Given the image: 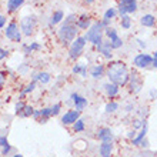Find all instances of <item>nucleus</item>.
Returning <instances> with one entry per match:
<instances>
[{
	"instance_id": "obj_1",
	"label": "nucleus",
	"mask_w": 157,
	"mask_h": 157,
	"mask_svg": "<svg viewBox=\"0 0 157 157\" xmlns=\"http://www.w3.org/2000/svg\"><path fill=\"white\" fill-rule=\"evenodd\" d=\"M106 75L109 77V82L114 83L119 87L126 86L128 83V78H130V73H128V69L126 66L124 62H110L106 67Z\"/></svg>"
},
{
	"instance_id": "obj_2",
	"label": "nucleus",
	"mask_w": 157,
	"mask_h": 157,
	"mask_svg": "<svg viewBox=\"0 0 157 157\" xmlns=\"http://www.w3.org/2000/svg\"><path fill=\"white\" fill-rule=\"evenodd\" d=\"M104 27L103 23H101V20L100 21H96V23H93L91 25V27L86 32V34H84V37H86L87 41H90V43H93L94 46H99L101 41H103V33H104Z\"/></svg>"
},
{
	"instance_id": "obj_3",
	"label": "nucleus",
	"mask_w": 157,
	"mask_h": 157,
	"mask_svg": "<svg viewBox=\"0 0 157 157\" xmlns=\"http://www.w3.org/2000/svg\"><path fill=\"white\" fill-rule=\"evenodd\" d=\"M77 33L78 29L76 25H64V23L57 32L59 39L64 46H67L69 43H73L76 40V37H77Z\"/></svg>"
},
{
	"instance_id": "obj_4",
	"label": "nucleus",
	"mask_w": 157,
	"mask_h": 157,
	"mask_svg": "<svg viewBox=\"0 0 157 157\" xmlns=\"http://www.w3.org/2000/svg\"><path fill=\"white\" fill-rule=\"evenodd\" d=\"M87 40L84 36H77L76 37V40L71 43L70 49H69V57L73 59V60H76L77 57H80L83 53V50H84V46H86Z\"/></svg>"
},
{
	"instance_id": "obj_5",
	"label": "nucleus",
	"mask_w": 157,
	"mask_h": 157,
	"mask_svg": "<svg viewBox=\"0 0 157 157\" xmlns=\"http://www.w3.org/2000/svg\"><path fill=\"white\" fill-rule=\"evenodd\" d=\"M4 36H6L9 40L14 41V43H19V41L21 40L23 33H21L20 27H19V25H17L16 21H10L7 25V27H6V30H4Z\"/></svg>"
},
{
	"instance_id": "obj_6",
	"label": "nucleus",
	"mask_w": 157,
	"mask_h": 157,
	"mask_svg": "<svg viewBox=\"0 0 157 157\" xmlns=\"http://www.w3.org/2000/svg\"><path fill=\"white\" fill-rule=\"evenodd\" d=\"M36 17L34 16H26L21 19L20 21V30L23 36H30V34H33L34 29H36Z\"/></svg>"
},
{
	"instance_id": "obj_7",
	"label": "nucleus",
	"mask_w": 157,
	"mask_h": 157,
	"mask_svg": "<svg viewBox=\"0 0 157 157\" xmlns=\"http://www.w3.org/2000/svg\"><path fill=\"white\" fill-rule=\"evenodd\" d=\"M133 64L137 69H146L149 66H153V56L149 53H139L133 59Z\"/></svg>"
},
{
	"instance_id": "obj_8",
	"label": "nucleus",
	"mask_w": 157,
	"mask_h": 157,
	"mask_svg": "<svg viewBox=\"0 0 157 157\" xmlns=\"http://www.w3.org/2000/svg\"><path fill=\"white\" fill-rule=\"evenodd\" d=\"M137 10V0H119V13L120 16H126Z\"/></svg>"
},
{
	"instance_id": "obj_9",
	"label": "nucleus",
	"mask_w": 157,
	"mask_h": 157,
	"mask_svg": "<svg viewBox=\"0 0 157 157\" xmlns=\"http://www.w3.org/2000/svg\"><path fill=\"white\" fill-rule=\"evenodd\" d=\"M128 89L132 93H139L143 89V78L137 71H132L130 73V78H128Z\"/></svg>"
},
{
	"instance_id": "obj_10",
	"label": "nucleus",
	"mask_w": 157,
	"mask_h": 157,
	"mask_svg": "<svg viewBox=\"0 0 157 157\" xmlns=\"http://www.w3.org/2000/svg\"><path fill=\"white\" fill-rule=\"evenodd\" d=\"M96 137L101 143H113V140H114V134H113L112 128L109 127H100L96 133Z\"/></svg>"
},
{
	"instance_id": "obj_11",
	"label": "nucleus",
	"mask_w": 157,
	"mask_h": 157,
	"mask_svg": "<svg viewBox=\"0 0 157 157\" xmlns=\"http://www.w3.org/2000/svg\"><path fill=\"white\" fill-rule=\"evenodd\" d=\"M80 113L78 110H67L62 116V123L69 126V124H75L78 119H80Z\"/></svg>"
},
{
	"instance_id": "obj_12",
	"label": "nucleus",
	"mask_w": 157,
	"mask_h": 157,
	"mask_svg": "<svg viewBox=\"0 0 157 157\" xmlns=\"http://www.w3.org/2000/svg\"><path fill=\"white\" fill-rule=\"evenodd\" d=\"M70 100H71V103H73V106H75V110H78V112H82L83 109L87 106V99L80 96L78 93H71Z\"/></svg>"
},
{
	"instance_id": "obj_13",
	"label": "nucleus",
	"mask_w": 157,
	"mask_h": 157,
	"mask_svg": "<svg viewBox=\"0 0 157 157\" xmlns=\"http://www.w3.org/2000/svg\"><path fill=\"white\" fill-rule=\"evenodd\" d=\"M97 50H99V53H101L106 59H112L113 57V47L110 44V40H103L97 46Z\"/></svg>"
},
{
	"instance_id": "obj_14",
	"label": "nucleus",
	"mask_w": 157,
	"mask_h": 157,
	"mask_svg": "<svg viewBox=\"0 0 157 157\" xmlns=\"http://www.w3.org/2000/svg\"><path fill=\"white\" fill-rule=\"evenodd\" d=\"M76 26H77V29H80V30H89L91 27L90 16H87V14H82V16H78L77 21H76Z\"/></svg>"
},
{
	"instance_id": "obj_15",
	"label": "nucleus",
	"mask_w": 157,
	"mask_h": 157,
	"mask_svg": "<svg viewBox=\"0 0 157 157\" xmlns=\"http://www.w3.org/2000/svg\"><path fill=\"white\" fill-rule=\"evenodd\" d=\"M104 91H106V94L110 97V99H113V97H116L117 94H119V91H120V87L117 86V84H114V83H106L104 84Z\"/></svg>"
},
{
	"instance_id": "obj_16",
	"label": "nucleus",
	"mask_w": 157,
	"mask_h": 157,
	"mask_svg": "<svg viewBox=\"0 0 157 157\" xmlns=\"http://www.w3.org/2000/svg\"><path fill=\"white\" fill-rule=\"evenodd\" d=\"M104 75H106V67L103 64H94L90 69V76L93 78H101Z\"/></svg>"
},
{
	"instance_id": "obj_17",
	"label": "nucleus",
	"mask_w": 157,
	"mask_h": 157,
	"mask_svg": "<svg viewBox=\"0 0 157 157\" xmlns=\"http://www.w3.org/2000/svg\"><path fill=\"white\" fill-rule=\"evenodd\" d=\"M113 149H114L113 143H101L99 147V153L101 157H112Z\"/></svg>"
},
{
	"instance_id": "obj_18",
	"label": "nucleus",
	"mask_w": 157,
	"mask_h": 157,
	"mask_svg": "<svg viewBox=\"0 0 157 157\" xmlns=\"http://www.w3.org/2000/svg\"><path fill=\"white\" fill-rule=\"evenodd\" d=\"M147 130H149V124H147V121H144V126L140 128V133L137 134L134 139L132 140V143L134 146H140V143L146 139V134H147Z\"/></svg>"
},
{
	"instance_id": "obj_19",
	"label": "nucleus",
	"mask_w": 157,
	"mask_h": 157,
	"mask_svg": "<svg viewBox=\"0 0 157 157\" xmlns=\"http://www.w3.org/2000/svg\"><path fill=\"white\" fill-rule=\"evenodd\" d=\"M36 80H39L41 84H47L52 80V76L47 71H39V73H34L33 75V82H36Z\"/></svg>"
},
{
	"instance_id": "obj_20",
	"label": "nucleus",
	"mask_w": 157,
	"mask_h": 157,
	"mask_svg": "<svg viewBox=\"0 0 157 157\" xmlns=\"http://www.w3.org/2000/svg\"><path fill=\"white\" fill-rule=\"evenodd\" d=\"M140 23L144 27H153L156 25V16H153V14H144V16H141Z\"/></svg>"
},
{
	"instance_id": "obj_21",
	"label": "nucleus",
	"mask_w": 157,
	"mask_h": 157,
	"mask_svg": "<svg viewBox=\"0 0 157 157\" xmlns=\"http://www.w3.org/2000/svg\"><path fill=\"white\" fill-rule=\"evenodd\" d=\"M23 3H25V0H9L7 2V12L9 13L16 12V10H19V9L23 6Z\"/></svg>"
},
{
	"instance_id": "obj_22",
	"label": "nucleus",
	"mask_w": 157,
	"mask_h": 157,
	"mask_svg": "<svg viewBox=\"0 0 157 157\" xmlns=\"http://www.w3.org/2000/svg\"><path fill=\"white\" fill-rule=\"evenodd\" d=\"M63 19H64V13H63L62 10H56V12L52 14V17H50V25L52 26L59 25Z\"/></svg>"
},
{
	"instance_id": "obj_23",
	"label": "nucleus",
	"mask_w": 157,
	"mask_h": 157,
	"mask_svg": "<svg viewBox=\"0 0 157 157\" xmlns=\"http://www.w3.org/2000/svg\"><path fill=\"white\" fill-rule=\"evenodd\" d=\"M71 71H73L75 75H80L82 77H87V67H86V64H76V66H73Z\"/></svg>"
},
{
	"instance_id": "obj_24",
	"label": "nucleus",
	"mask_w": 157,
	"mask_h": 157,
	"mask_svg": "<svg viewBox=\"0 0 157 157\" xmlns=\"http://www.w3.org/2000/svg\"><path fill=\"white\" fill-rule=\"evenodd\" d=\"M40 49V44L33 41V43H30V44H23V53L25 54H30L33 50H39Z\"/></svg>"
},
{
	"instance_id": "obj_25",
	"label": "nucleus",
	"mask_w": 157,
	"mask_h": 157,
	"mask_svg": "<svg viewBox=\"0 0 157 157\" xmlns=\"http://www.w3.org/2000/svg\"><path fill=\"white\" fill-rule=\"evenodd\" d=\"M120 25H121V27H123L124 30L130 29V27H132V19H130V16H128V14L121 16V21H120Z\"/></svg>"
},
{
	"instance_id": "obj_26",
	"label": "nucleus",
	"mask_w": 157,
	"mask_h": 157,
	"mask_svg": "<svg viewBox=\"0 0 157 157\" xmlns=\"http://www.w3.org/2000/svg\"><path fill=\"white\" fill-rule=\"evenodd\" d=\"M116 14H117V10L114 7H110V9H107L106 12H104V16H103V19L104 20H112V19H114L116 17Z\"/></svg>"
},
{
	"instance_id": "obj_27",
	"label": "nucleus",
	"mask_w": 157,
	"mask_h": 157,
	"mask_svg": "<svg viewBox=\"0 0 157 157\" xmlns=\"http://www.w3.org/2000/svg\"><path fill=\"white\" fill-rule=\"evenodd\" d=\"M84 128H86V124H84V120L83 119H78L77 121L73 124V130H75V133H80V132H83Z\"/></svg>"
},
{
	"instance_id": "obj_28",
	"label": "nucleus",
	"mask_w": 157,
	"mask_h": 157,
	"mask_svg": "<svg viewBox=\"0 0 157 157\" xmlns=\"http://www.w3.org/2000/svg\"><path fill=\"white\" fill-rule=\"evenodd\" d=\"M116 110H119V103H117V101H110V103H107L106 107H104V112L106 113H114Z\"/></svg>"
},
{
	"instance_id": "obj_29",
	"label": "nucleus",
	"mask_w": 157,
	"mask_h": 157,
	"mask_svg": "<svg viewBox=\"0 0 157 157\" xmlns=\"http://www.w3.org/2000/svg\"><path fill=\"white\" fill-rule=\"evenodd\" d=\"M34 89H36V82H33V80H32V82H30L29 84H27V86H26L25 89L21 90V96H20V97H23L25 94H29V93H32Z\"/></svg>"
},
{
	"instance_id": "obj_30",
	"label": "nucleus",
	"mask_w": 157,
	"mask_h": 157,
	"mask_svg": "<svg viewBox=\"0 0 157 157\" xmlns=\"http://www.w3.org/2000/svg\"><path fill=\"white\" fill-rule=\"evenodd\" d=\"M25 107H26V104H25V101H21V100H19L16 103V106H14V109H16V116H21V113H23V110H25Z\"/></svg>"
},
{
	"instance_id": "obj_31",
	"label": "nucleus",
	"mask_w": 157,
	"mask_h": 157,
	"mask_svg": "<svg viewBox=\"0 0 157 157\" xmlns=\"http://www.w3.org/2000/svg\"><path fill=\"white\" fill-rule=\"evenodd\" d=\"M33 114H34V109L32 107V106H29V104H26V107H25V110H23L20 117H32Z\"/></svg>"
},
{
	"instance_id": "obj_32",
	"label": "nucleus",
	"mask_w": 157,
	"mask_h": 157,
	"mask_svg": "<svg viewBox=\"0 0 157 157\" xmlns=\"http://www.w3.org/2000/svg\"><path fill=\"white\" fill-rule=\"evenodd\" d=\"M40 112H41V116L40 117H44V119H50V117H53L52 107H44V109H41Z\"/></svg>"
},
{
	"instance_id": "obj_33",
	"label": "nucleus",
	"mask_w": 157,
	"mask_h": 157,
	"mask_svg": "<svg viewBox=\"0 0 157 157\" xmlns=\"http://www.w3.org/2000/svg\"><path fill=\"white\" fill-rule=\"evenodd\" d=\"M144 119H136L134 120V123H133V130H137V128H141L144 126Z\"/></svg>"
},
{
	"instance_id": "obj_34",
	"label": "nucleus",
	"mask_w": 157,
	"mask_h": 157,
	"mask_svg": "<svg viewBox=\"0 0 157 157\" xmlns=\"http://www.w3.org/2000/svg\"><path fill=\"white\" fill-rule=\"evenodd\" d=\"M60 110H62V104L60 103H56L52 106V113H53V116H57L59 113H60Z\"/></svg>"
},
{
	"instance_id": "obj_35",
	"label": "nucleus",
	"mask_w": 157,
	"mask_h": 157,
	"mask_svg": "<svg viewBox=\"0 0 157 157\" xmlns=\"http://www.w3.org/2000/svg\"><path fill=\"white\" fill-rule=\"evenodd\" d=\"M4 83H6V71H2V70H0V90L3 89Z\"/></svg>"
},
{
	"instance_id": "obj_36",
	"label": "nucleus",
	"mask_w": 157,
	"mask_h": 157,
	"mask_svg": "<svg viewBox=\"0 0 157 157\" xmlns=\"http://www.w3.org/2000/svg\"><path fill=\"white\" fill-rule=\"evenodd\" d=\"M10 151H12V146H10V144H7V146H4V147H2V156H7Z\"/></svg>"
},
{
	"instance_id": "obj_37",
	"label": "nucleus",
	"mask_w": 157,
	"mask_h": 157,
	"mask_svg": "<svg viewBox=\"0 0 157 157\" xmlns=\"http://www.w3.org/2000/svg\"><path fill=\"white\" fill-rule=\"evenodd\" d=\"M7 50L6 49H3V47H0V62H2V60H4V59L7 57Z\"/></svg>"
},
{
	"instance_id": "obj_38",
	"label": "nucleus",
	"mask_w": 157,
	"mask_h": 157,
	"mask_svg": "<svg viewBox=\"0 0 157 157\" xmlns=\"http://www.w3.org/2000/svg\"><path fill=\"white\" fill-rule=\"evenodd\" d=\"M9 141H7V137L4 136H0V147H4V146H7Z\"/></svg>"
},
{
	"instance_id": "obj_39",
	"label": "nucleus",
	"mask_w": 157,
	"mask_h": 157,
	"mask_svg": "<svg viewBox=\"0 0 157 157\" xmlns=\"http://www.w3.org/2000/svg\"><path fill=\"white\" fill-rule=\"evenodd\" d=\"M6 21H7L6 16H3V14H0V29H3L4 26H6Z\"/></svg>"
},
{
	"instance_id": "obj_40",
	"label": "nucleus",
	"mask_w": 157,
	"mask_h": 157,
	"mask_svg": "<svg viewBox=\"0 0 157 157\" xmlns=\"http://www.w3.org/2000/svg\"><path fill=\"white\" fill-rule=\"evenodd\" d=\"M137 134H136V130H132V132H128V134H127V137L130 139V140H133L134 137H136Z\"/></svg>"
},
{
	"instance_id": "obj_41",
	"label": "nucleus",
	"mask_w": 157,
	"mask_h": 157,
	"mask_svg": "<svg viewBox=\"0 0 157 157\" xmlns=\"http://www.w3.org/2000/svg\"><path fill=\"white\" fill-rule=\"evenodd\" d=\"M153 67H156L157 69V52L153 54Z\"/></svg>"
},
{
	"instance_id": "obj_42",
	"label": "nucleus",
	"mask_w": 157,
	"mask_h": 157,
	"mask_svg": "<svg viewBox=\"0 0 157 157\" xmlns=\"http://www.w3.org/2000/svg\"><path fill=\"white\" fill-rule=\"evenodd\" d=\"M137 43H139V46H140V47H141V49H144V47H146V43H144V41H143V40H140V39H137Z\"/></svg>"
},
{
	"instance_id": "obj_43",
	"label": "nucleus",
	"mask_w": 157,
	"mask_h": 157,
	"mask_svg": "<svg viewBox=\"0 0 157 157\" xmlns=\"http://www.w3.org/2000/svg\"><path fill=\"white\" fill-rule=\"evenodd\" d=\"M150 96H151L153 99H154V97H157V91L156 90H151V91H150Z\"/></svg>"
},
{
	"instance_id": "obj_44",
	"label": "nucleus",
	"mask_w": 157,
	"mask_h": 157,
	"mask_svg": "<svg viewBox=\"0 0 157 157\" xmlns=\"http://www.w3.org/2000/svg\"><path fill=\"white\" fill-rule=\"evenodd\" d=\"M132 109H133V104H128L127 107H126V112H132Z\"/></svg>"
},
{
	"instance_id": "obj_45",
	"label": "nucleus",
	"mask_w": 157,
	"mask_h": 157,
	"mask_svg": "<svg viewBox=\"0 0 157 157\" xmlns=\"http://www.w3.org/2000/svg\"><path fill=\"white\" fill-rule=\"evenodd\" d=\"M84 2H86V3H93L94 0H84Z\"/></svg>"
},
{
	"instance_id": "obj_46",
	"label": "nucleus",
	"mask_w": 157,
	"mask_h": 157,
	"mask_svg": "<svg viewBox=\"0 0 157 157\" xmlns=\"http://www.w3.org/2000/svg\"><path fill=\"white\" fill-rule=\"evenodd\" d=\"M13 157H23V156H21V154H14Z\"/></svg>"
},
{
	"instance_id": "obj_47",
	"label": "nucleus",
	"mask_w": 157,
	"mask_h": 157,
	"mask_svg": "<svg viewBox=\"0 0 157 157\" xmlns=\"http://www.w3.org/2000/svg\"><path fill=\"white\" fill-rule=\"evenodd\" d=\"M153 2H157V0H153Z\"/></svg>"
}]
</instances>
